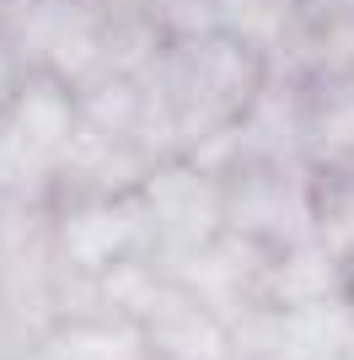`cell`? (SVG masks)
<instances>
[{
    "label": "cell",
    "mask_w": 354,
    "mask_h": 360,
    "mask_svg": "<svg viewBox=\"0 0 354 360\" xmlns=\"http://www.w3.org/2000/svg\"><path fill=\"white\" fill-rule=\"evenodd\" d=\"M22 129H32L38 140H59L65 135V108L54 97H44V91H32L27 108H22Z\"/></svg>",
    "instance_id": "1"
}]
</instances>
